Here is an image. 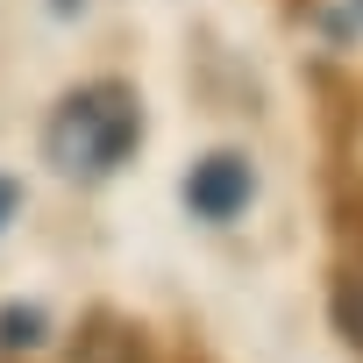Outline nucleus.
I'll list each match as a JSON object with an SVG mask.
<instances>
[{"label": "nucleus", "mask_w": 363, "mask_h": 363, "mask_svg": "<svg viewBox=\"0 0 363 363\" xmlns=\"http://www.w3.org/2000/svg\"><path fill=\"white\" fill-rule=\"evenodd\" d=\"M135 143H143V107L121 79H93V86L65 93L50 128H43V157L65 178H107L128 164Z\"/></svg>", "instance_id": "obj_1"}, {"label": "nucleus", "mask_w": 363, "mask_h": 363, "mask_svg": "<svg viewBox=\"0 0 363 363\" xmlns=\"http://www.w3.org/2000/svg\"><path fill=\"white\" fill-rule=\"evenodd\" d=\"M250 193H257V171H250V157H235V150L200 157L193 178H186V207H193L200 221H235V214L250 207Z\"/></svg>", "instance_id": "obj_2"}, {"label": "nucleus", "mask_w": 363, "mask_h": 363, "mask_svg": "<svg viewBox=\"0 0 363 363\" xmlns=\"http://www.w3.org/2000/svg\"><path fill=\"white\" fill-rule=\"evenodd\" d=\"M72 363H150V349H143V328H135V320L93 313L86 335L72 342Z\"/></svg>", "instance_id": "obj_3"}, {"label": "nucleus", "mask_w": 363, "mask_h": 363, "mask_svg": "<svg viewBox=\"0 0 363 363\" xmlns=\"http://www.w3.org/2000/svg\"><path fill=\"white\" fill-rule=\"evenodd\" d=\"M335 320L349 328V342L363 349V257H349L342 264V278H335Z\"/></svg>", "instance_id": "obj_4"}, {"label": "nucleus", "mask_w": 363, "mask_h": 363, "mask_svg": "<svg viewBox=\"0 0 363 363\" xmlns=\"http://www.w3.org/2000/svg\"><path fill=\"white\" fill-rule=\"evenodd\" d=\"M43 342V306H0V349H36Z\"/></svg>", "instance_id": "obj_5"}, {"label": "nucleus", "mask_w": 363, "mask_h": 363, "mask_svg": "<svg viewBox=\"0 0 363 363\" xmlns=\"http://www.w3.org/2000/svg\"><path fill=\"white\" fill-rule=\"evenodd\" d=\"M15 207H22V193H15V178H0V228L15 221Z\"/></svg>", "instance_id": "obj_6"}]
</instances>
